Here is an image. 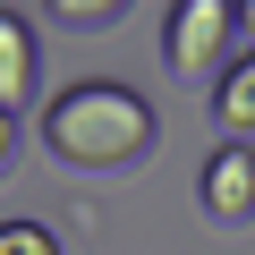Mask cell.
<instances>
[{
    "instance_id": "6da1fadb",
    "label": "cell",
    "mask_w": 255,
    "mask_h": 255,
    "mask_svg": "<svg viewBox=\"0 0 255 255\" xmlns=\"http://www.w3.org/2000/svg\"><path fill=\"white\" fill-rule=\"evenodd\" d=\"M43 145L68 170H128L153 153V102L119 77H85L43 111Z\"/></svg>"
},
{
    "instance_id": "7a4b0ae2",
    "label": "cell",
    "mask_w": 255,
    "mask_h": 255,
    "mask_svg": "<svg viewBox=\"0 0 255 255\" xmlns=\"http://www.w3.org/2000/svg\"><path fill=\"white\" fill-rule=\"evenodd\" d=\"M230 34H238V9H230V0H179L170 26H162V60L179 77H204V68H221Z\"/></svg>"
},
{
    "instance_id": "3957f363",
    "label": "cell",
    "mask_w": 255,
    "mask_h": 255,
    "mask_svg": "<svg viewBox=\"0 0 255 255\" xmlns=\"http://www.w3.org/2000/svg\"><path fill=\"white\" fill-rule=\"evenodd\" d=\"M204 213L213 221H255V145H213V162H204Z\"/></svg>"
},
{
    "instance_id": "277c9868",
    "label": "cell",
    "mask_w": 255,
    "mask_h": 255,
    "mask_svg": "<svg viewBox=\"0 0 255 255\" xmlns=\"http://www.w3.org/2000/svg\"><path fill=\"white\" fill-rule=\"evenodd\" d=\"M34 85V26L17 9H0V111H17Z\"/></svg>"
},
{
    "instance_id": "5b68a950",
    "label": "cell",
    "mask_w": 255,
    "mask_h": 255,
    "mask_svg": "<svg viewBox=\"0 0 255 255\" xmlns=\"http://www.w3.org/2000/svg\"><path fill=\"white\" fill-rule=\"evenodd\" d=\"M213 119L230 128V145H247V136H255V51L221 68V85H213Z\"/></svg>"
},
{
    "instance_id": "8992f818",
    "label": "cell",
    "mask_w": 255,
    "mask_h": 255,
    "mask_svg": "<svg viewBox=\"0 0 255 255\" xmlns=\"http://www.w3.org/2000/svg\"><path fill=\"white\" fill-rule=\"evenodd\" d=\"M51 26H68V34H102V26H119V0H60Z\"/></svg>"
},
{
    "instance_id": "52a82bcc",
    "label": "cell",
    "mask_w": 255,
    "mask_h": 255,
    "mask_svg": "<svg viewBox=\"0 0 255 255\" xmlns=\"http://www.w3.org/2000/svg\"><path fill=\"white\" fill-rule=\"evenodd\" d=\"M0 255H60V238L43 221H0Z\"/></svg>"
},
{
    "instance_id": "ba28073f",
    "label": "cell",
    "mask_w": 255,
    "mask_h": 255,
    "mask_svg": "<svg viewBox=\"0 0 255 255\" xmlns=\"http://www.w3.org/2000/svg\"><path fill=\"white\" fill-rule=\"evenodd\" d=\"M9 145H17V119L0 111V170H9Z\"/></svg>"
},
{
    "instance_id": "9c48e42d",
    "label": "cell",
    "mask_w": 255,
    "mask_h": 255,
    "mask_svg": "<svg viewBox=\"0 0 255 255\" xmlns=\"http://www.w3.org/2000/svg\"><path fill=\"white\" fill-rule=\"evenodd\" d=\"M238 34H247V43H255V0H238Z\"/></svg>"
}]
</instances>
